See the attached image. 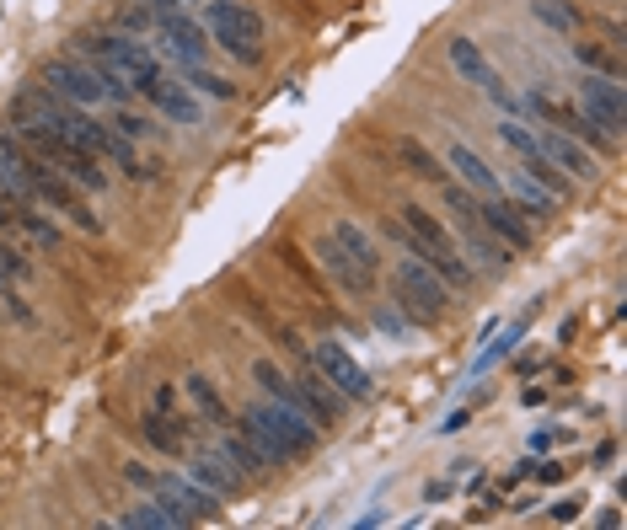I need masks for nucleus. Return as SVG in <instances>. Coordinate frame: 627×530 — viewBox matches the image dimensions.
<instances>
[{
  "label": "nucleus",
  "instance_id": "nucleus-19",
  "mask_svg": "<svg viewBox=\"0 0 627 530\" xmlns=\"http://www.w3.org/2000/svg\"><path fill=\"white\" fill-rule=\"evenodd\" d=\"M456 247H462V257H467L472 268H483V273H504V268H510V247H504L499 236H488L483 225H467Z\"/></svg>",
  "mask_w": 627,
  "mask_h": 530
},
{
  "label": "nucleus",
  "instance_id": "nucleus-8",
  "mask_svg": "<svg viewBox=\"0 0 627 530\" xmlns=\"http://www.w3.org/2000/svg\"><path fill=\"white\" fill-rule=\"evenodd\" d=\"M38 80L54 91V97H64V102H75V107H102L107 102V91H102V80H97V70L80 59V54H54V59H43V70H38Z\"/></svg>",
  "mask_w": 627,
  "mask_h": 530
},
{
  "label": "nucleus",
  "instance_id": "nucleus-28",
  "mask_svg": "<svg viewBox=\"0 0 627 530\" xmlns=\"http://www.w3.org/2000/svg\"><path fill=\"white\" fill-rule=\"evenodd\" d=\"M182 86H188L193 97H209V102H236V86H231L225 75H215L209 64H188V70H182Z\"/></svg>",
  "mask_w": 627,
  "mask_h": 530
},
{
  "label": "nucleus",
  "instance_id": "nucleus-10",
  "mask_svg": "<svg viewBox=\"0 0 627 530\" xmlns=\"http://www.w3.org/2000/svg\"><path fill=\"white\" fill-rule=\"evenodd\" d=\"M478 225H483L488 236H499L510 252H531V247H537V225L515 209V198H510V193L478 198Z\"/></svg>",
  "mask_w": 627,
  "mask_h": 530
},
{
  "label": "nucleus",
  "instance_id": "nucleus-23",
  "mask_svg": "<svg viewBox=\"0 0 627 530\" xmlns=\"http://www.w3.org/2000/svg\"><path fill=\"white\" fill-rule=\"evenodd\" d=\"M397 220L413 231V241H424V247H435V252H456V236H451V231L424 209V204H402V209H397Z\"/></svg>",
  "mask_w": 627,
  "mask_h": 530
},
{
  "label": "nucleus",
  "instance_id": "nucleus-40",
  "mask_svg": "<svg viewBox=\"0 0 627 530\" xmlns=\"http://www.w3.org/2000/svg\"><path fill=\"white\" fill-rule=\"evenodd\" d=\"M424 499H429V504H445V499H451V483H429Z\"/></svg>",
  "mask_w": 627,
  "mask_h": 530
},
{
  "label": "nucleus",
  "instance_id": "nucleus-2",
  "mask_svg": "<svg viewBox=\"0 0 627 530\" xmlns=\"http://www.w3.org/2000/svg\"><path fill=\"white\" fill-rule=\"evenodd\" d=\"M11 134L32 150V156H43L48 166H59L80 193H107L113 188V177H107V166L91 156V150H80V145H70V139H59L54 129H43V123H32L27 113H11Z\"/></svg>",
  "mask_w": 627,
  "mask_h": 530
},
{
  "label": "nucleus",
  "instance_id": "nucleus-33",
  "mask_svg": "<svg viewBox=\"0 0 627 530\" xmlns=\"http://www.w3.org/2000/svg\"><path fill=\"white\" fill-rule=\"evenodd\" d=\"M118 526L123 530H177V520H172L161 504H140V509H123Z\"/></svg>",
  "mask_w": 627,
  "mask_h": 530
},
{
  "label": "nucleus",
  "instance_id": "nucleus-38",
  "mask_svg": "<svg viewBox=\"0 0 627 530\" xmlns=\"http://www.w3.org/2000/svg\"><path fill=\"white\" fill-rule=\"evenodd\" d=\"M156 408H161V413H177V391H172V386H156Z\"/></svg>",
  "mask_w": 627,
  "mask_h": 530
},
{
  "label": "nucleus",
  "instance_id": "nucleus-26",
  "mask_svg": "<svg viewBox=\"0 0 627 530\" xmlns=\"http://www.w3.org/2000/svg\"><path fill=\"white\" fill-rule=\"evenodd\" d=\"M574 59L590 70V75H612L623 80V59H617V43H596V38H574Z\"/></svg>",
  "mask_w": 627,
  "mask_h": 530
},
{
  "label": "nucleus",
  "instance_id": "nucleus-6",
  "mask_svg": "<svg viewBox=\"0 0 627 530\" xmlns=\"http://www.w3.org/2000/svg\"><path fill=\"white\" fill-rule=\"evenodd\" d=\"M306 365H311V370H317V375H322V381H327V386H333L343 402H349V408H365V402L376 397L370 370H365V365H360V359H354V354L338 343V338H322L317 349H306Z\"/></svg>",
  "mask_w": 627,
  "mask_h": 530
},
{
  "label": "nucleus",
  "instance_id": "nucleus-3",
  "mask_svg": "<svg viewBox=\"0 0 627 530\" xmlns=\"http://www.w3.org/2000/svg\"><path fill=\"white\" fill-rule=\"evenodd\" d=\"M199 21H204L215 48H225L241 64H263V21H258V11H247L241 0H204Z\"/></svg>",
  "mask_w": 627,
  "mask_h": 530
},
{
  "label": "nucleus",
  "instance_id": "nucleus-14",
  "mask_svg": "<svg viewBox=\"0 0 627 530\" xmlns=\"http://www.w3.org/2000/svg\"><path fill=\"white\" fill-rule=\"evenodd\" d=\"M317 263H322V273L338 284V290H349V295H376V273H365L333 236H322V247H317Z\"/></svg>",
  "mask_w": 627,
  "mask_h": 530
},
{
  "label": "nucleus",
  "instance_id": "nucleus-16",
  "mask_svg": "<svg viewBox=\"0 0 627 530\" xmlns=\"http://www.w3.org/2000/svg\"><path fill=\"white\" fill-rule=\"evenodd\" d=\"M445 166H451V172L462 177V188H472L478 198H494V193H504L499 172H494V166H488V161H483V156H478L472 145H462V139H456V145L445 150Z\"/></svg>",
  "mask_w": 627,
  "mask_h": 530
},
{
  "label": "nucleus",
  "instance_id": "nucleus-22",
  "mask_svg": "<svg viewBox=\"0 0 627 530\" xmlns=\"http://www.w3.org/2000/svg\"><path fill=\"white\" fill-rule=\"evenodd\" d=\"M182 391H188V402L204 413V424H209V429H231V408H225V397L215 391V381H209L204 370H193V375L182 381Z\"/></svg>",
  "mask_w": 627,
  "mask_h": 530
},
{
  "label": "nucleus",
  "instance_id": "nucleus-25",
  "mask_svg": "<svg viewBox=\"0 0 627 530\" xmlns=\"http://www.w3.org/2000/svg\"><path fill=\"white\" fill-rule=\"evenodd\" d=\"M397 161H402V172H413L419 182H445V161H440L429 145H419V139H397Z\"/></svg>",
  "mask_w": 627,
  "mask_h": 530
},
{
  "label": "nucleus",
  "instance_id": "nucleus-29",
  "mask_svg": "<svg viewBox=\"0 0 627 530\" xmlns=\"http://www.w3.org/2000/svg\"><path fill=\"white\" fill-rule=\"evenodd\" d=\"M499 139L521 156V166L526 161H542V145H537V129H531V118H504L499 123Z\"/></svg>",
  "mask_w": 627,
  "mask_h": 530
},
{
  "label": "nucleus",
  "instance_id": "nucleus-18",
  "mask_svg": "<svg viewBox=\"0 0 627 530\" xmlns=\"http://www.w3.org/2000/svg\"><path fill=\"white\" fill-rule=\"evenodd\" d=\"M510 198H515V209L531 220V225H542V220H553L558 215V198L526 172V166H510Z\"/></svg>",
  "mask_w": 627,
  "mask_h": 530
},
{
  "label": "nucleus",
  "instance_id": "nucleus-17",
  "mask_svg": "<svg viewBox=\"0 0 627 530\" xmlns=\"http://www.w3.org/2000/svg\"><path fill=\"white\" fill-rule=\"evenodd\" d=\"M188 477H193L199 488H209L220 504H231V499L241 493V472H236V467L220 456V450H199V456L188 461Z\"/></svg>",
  "mask_w": 627,
  "mask_h": 530
},
{
  "label": "nucleus",
  "instance_id": "nucleus-15",
  "mask_svg": "<svg viewBox=\"0 0 627 530\" xmlns=\"http://www.w3.org/2000/svg\"><path fill=\"white\" fill-rule=\"evenodd\" d=\"M145 97L161 107V118H166V123H204V102L182 86V75H161Z\"/></svg>",
  "mask_w": 627,
  "mask_h": 530
},
{
  "label": "nucleus",
  "instance_id": "nucleus-32",
  "mask_svg": "<svg viewBox=\"0 0 627 530\" xmlns=\"http://www.w3.org/2000/svg\"><path fill=\"white\" fill-rule=\"evenodd\" d=\"M531 316H537V306H531V311H521V316H515V327H510V332H504L499 343H488V349L478 354V365H472V370H488V365H499L504 354H515V343L526 338V327H531Z\"/></svg>",
  "mask_w": 627,
  "mask_h": 530
},
{
  "label": "nucleus",
  "instance_id": "nucleus-30",
  "mask_svg": "<svg viewBox=\"0 0 627 530\" xmlns=\"http://www.w3.org/2000/svg\"><path fill=\"white\" fill-rule=\"evenodd\" d=\"M252 381H258L263 397H274V402H295V381H290L274 359H252ZM295 408H301V402H295Z\"/></svg>",
  "mask_w": 627,
  "mask_h": 530
},
{
  "label": "nucleus",
  "instance_id": "nucleus-39",
  "mask_svg": "<svg viewBox=\"0 0 627 530\" xmlns=\"http://www.w3.org/2000/svg\"><path fill=\"white\" fill-rule=\"evenodd\" d=\"M612 461H617V440H601L596 445V467H612Z\"/></svg>",
  "mask_w": 627,
  "mask_h": 530
},
{
  "label": "nucleus",
  "instance_id": "nucleus-27",
  "mask_svg": "<svg viewBox=\"0 0 627 530\" xmlns=\"http://www.w3.org/2000/svg\"><path fill=\"white\" fill-rule=\"evenodd\" d=\"M16 231H21V236H27L32 247H43V252H54V247L64 241V231H59V225H54V220H48V215H43L38 204L16 209Z\"/></svg>",
  "mask_w": 627,
  "mask_h": 530
},
{
  "label": "nucleus",
  "instance_id": "nucleus-35",
  "mask_svg": "<svg viewBox=\"0 0 627 530\" xmlns=\"http://www.w3.org/2000/svg\"><path fill=\"white\" fill-rule=\"evenodd\" d=\"M118 134H129V139H145V134H150V123H145L140 113H118Z\"/></svg>",
  "mask_w": 627,
  "mask_h": 530
},
{
  "label": "nucleus",
  "instance_id": "nucleus-4",
  "mask_svg": "<svg viewBox=\"0 0 627 530\" xmlns=\"http://www.w3.org/2000/svg\"><path fill=\"white\" fill-rule=\"evenodd\" d=\"M392 300H397V311L402 316H413L419 327H435L445 311H451V284L435 273V268H424L419 257H402L397 263V273H392Z\"/></svg>",
  "mask_w": 627,
  "mask_h": 530
},
{
  "label": "nucleus",
  "instance_id": "nucleus-7",
  "mask_svg": "<svg viewBox=\"0 0 627 530\" xmlns=\"http://www.w3.org/2000/svg\"><path fill=\"white\" fill-rule=\"evenodd\" d=\"M445 54H451V70H456L462 80H472V86H478V91H483V97H488V102H494V107H499L504 118H526V107H521V97H515V91H510V86L499 80V70L488 64V54L478 48V38H467V32H456V38L445 43Z\"/></svg>",
  "mask_w": 627,
  "mask_h": 530
},
{
  "label": "nucleus",
  "instance_id": "nucleus-41",
  "mask_svg": "<svg viewBox=\"0 0 627 530\" xmlns=\"http://www.w3.org/2000/svg\"><path fill=\"white\" fill-rule=\"evenodd\" d=\"M563 440H569V434H547V429H542V434H537L531 445H537V450H553V445H563Z\"/></svg>",
  "mask_w": 627,
  "mask_h": 530
},
{
  "label": "nucleus",
  "instance_id": "nucleus-20",
  "mask_svg": "<svg viewBox=\"0 0 627 530\" xmlns=\"http://www.w3.org/2000/svg\"><path fill=\"white\" fill-rule=\"evenodd\" d=\"M220 456H225V461H231L241 477H268V472H274V461L263 456V445H258V440H252L241 424H231V429H225V445H220Z\"/></svg>",
  "mask_w": 627,
  "mask_h": 530
},
{
  "label": "nucleus",
  "instance_id": "nucleus-34",
  "mask_svg": "<svg viewBox=\"0 0 627 530\" xmlns=\"http://www.w3.org/2000/svg\"><path fill=\"white\" fill-rule=\"evenodd\" d=\"M21 279H32V263H27L11 241H0V290H5V284H21Z\"/></svg>",
  "mask_w": 627,
  "mask_h": 530
},
{
  "label": "nucleus",
  "instance_id": "nucleus-37",
  "mask_svg": "<svg viewBox=\"0 0 627 530\" xmlns=\"http://www.w3.org/2000/svg\"><path fill=\"white\" fill-rule=\"evenodd\" d=\"M467 424H472V413H467V408H456V413L440 424V434H456V429H467Z\"/></svg>",
  "mask_w": 627,
  "mask_h": 530
},
{
  "label": "nucleus",
  "instance_id": "nucleus-9",
  "mask_svg": "<svg viewBox=\"0 0 627 530\" xmlns=\"http://www.w3.org/2000/svg\"><path fill=\"white\" fill-rule=\"evenodd\" d=\"M150 493H156V504L177 520V530L199 526V520H220V499H215L209 488H199L188 472H182V477H177V472H161V477L150 483Z\"/></svg>",
  "mask_w": 627,
  "mask_h": 530
},
{
  "label": "nucleus",
  "instance_id": "nucleus-21",
  "mask_svg": "<svg viewBox=\"0 0 627 530\" xmlns=\"http://www.w3.org/2000/svg\"><path fill=\"white\" fill-rule=\"evenodd\" d=\"M365 273H381V247H376V236L365 231V225H354V220H333V231H327Z\"/></svg>",
  "mask_w": 627,
  "mask_h": 530
},
{
  "label": "nucleus",
  "instance_id": "nucleus-24",
  "mask_svg": "<svg viewBox=\"0 0 627 530\" xmlns=\"http://www.w3.org/2000/svg\"><path fill=\"white\" fill-rule=\"evenodd\" d=\"M531 16H537L553 38H574V32L585 27V11L569 5V0H531Z\"/></svg>",
  "mask_w": 627,
  "mask_h": 530
},
{
  "label": "nucleus",
  "instance_id": "nucleus-36",
  "mask_svg": "<svg viewBox=\"0 0 627 530\" xmlns=\"http://www.w3.org/2000/svg\"><path fill=\"white\" fill-rule=\"evenodd\" d=\"M580 509H585L580 499H558V504H553V520H558V526H569V520H580Z\"/></svg>",
  "mask_w": 627,
  "mask_h": 530
},
{
  "label": "nucleus",
  "instance_id": "nucleus-12",
  "mask_svg": "<svg viewBox=\"0 0 627 530\" xmlns=\"http://www.w3.org/2000/svg\"><path fill=\"white\" fill-rule=\"evenodd\" d=\"M537 145H542V156L563 172V177H574V182H596L601 177V166H596V156L574 139V134H563V129H553V123H542L537 129Z\"/></svg>",
  "mask_w": 627,
  "mask_h": 530
},
{
  "label": "nucleus",
  "instance_id": "nucleus-31",
  "mask_svg": "<svg viewBox=\"0 0 627 530\" xmlns=\"http://www.w3.org/2000/svg\"><path fill=\"white\" fill-rule=\"evenodd\" d=\"M113 27H118V32H129V38H150V32H156V21H150V5H145V0H118Z\"/></svg>",
  "mask_w": 627,
  "mask_h": 530
},
{
  "label": "nucleus",
  "instance_id": "nucleus-13",
  "mask_svg": "<svg viewBox=\"0 0 627 530\" xmlns=\"http://www.w3.org/2000/svg\"><path fill=\"white\" fill-rule=\"evenodd\" d=\"M295 402L306 408V418H311L317 429H333V424L343 418V408H349V402H343V397H338V391H333V386H327L317 370H311V365L295 375Z\"/></svg>",
  "mask_w": 627,
  "mask_h": 530
},
{
  "label": "nucleus",
  "instance_id": "nucleus-1",
  "mask_svg": "<svg viewBox=\"0 0 627 530\" xmlns=\"http://www.w3.org/2000/svg\"><path fill=\"white\" fill-rule=\"evenodd\" d=\"M241 429L263 445V456H268L274 467H295V461H306V456L322 450V429H317V424L306 418V408H295V402L258 397V402L241 408Z\"/></svg>",
  "mask_w": 627,
  "mask_h": 530
},
{
  "label": "nucleus",
  "instance_id": "nucleus-43",
  "mask_svg": "<svg viewBox=\"0 0 627 530\" xmlns=\"http://www.w3.org/2000/svg\"><path fill=\"white\" fill-rule=\"evenodd\" d=\"M182 5H204V0H182Z\"/></svg>",
  "mask_w": 627,
  "mask_h": 530
},
{
  "label": "nucleus",
  "instance_id": "nucleus-5",
  "mask_svg": "<svg viewBox=\"0 0 627 530\" xmlns=\"http://www.w3.org/2000/svg\"><path fill=\"white\" fill-rule=\"evenodd\" d=\"M521 107H526L531 118H542V123H553V129L574 134V139H580L590 156H612V150H617V134H606V129H601V123H596V118H590L580 102H563V97H553L547 86H531Z\"/></svg>",
  "mask_w": 627,
  "mask_h": 530
},
{
  "label": "nucleus",
  "instance_id": "nucleus-42",
  "mask_svg": "<svg viewBox=\"0 0 627 530\" xmlns=\"http://www.w3.org/2000/svg\"><path fill=\"white\" fill-rule=\"evenodd\" d=\"M574 332H580V316H569V322L558 327V343H574Z\"/></svg>",
  "mask_w": 627,
  "mask_h": 530
},
{
  "label": "nucleus",
  "instance_id": "nucleus-11",
  "mask_svg": "<svg viewBox=\"0 0 627 530\" xmlns=\"http://www.w3.org/2000/svg\"><path fill=\"white\" fill-rule=\"evenodd\" d=\"M580 107H585L606 134H617V139H623V123H627L623 80H612V75H590V70H585V80H580Z\"/></svg>",
  "mask_w": 627,
  "mask_h": 530
}]
</instances>
